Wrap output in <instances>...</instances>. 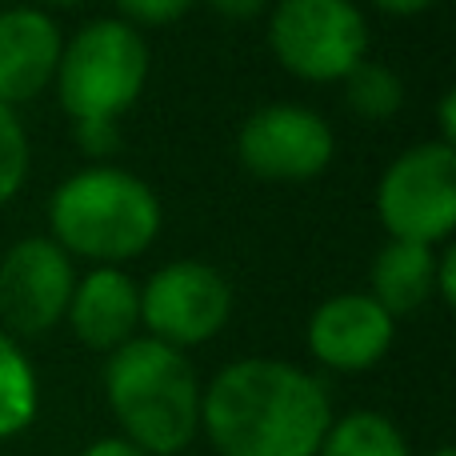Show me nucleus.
Wrapping results in <instances>:
<instances>
[{"mask_svg": "<svg viewBox=\"0 0 456 456\" xmlns=\"http://www.w3.org/2000/svg\"><path fill=\"white\" fill-rule=\"evenodd\" d=\"M372 300L388 316H409L436 297V248L388 240L372 260Z\"/></svg>", "mask_w": 456, "mask_h": 456, "instance_id": "obj_13", "label": "nucleus"}, {"mask_svg": "<svg viewBox=\"0 0 456 456\" xmlns=\"http://www.w3.org/2000/svg\"><path fill=\"white\" fill-rule=\"evenodd\" d=\"M436 297H441V305H456V252L452 248L436 252Z\"/></svg>", "mask_w": 456, "mask_h": 456, "instance_id": "obj_21", "label": "nucleus"}, {"mask_svg": "<svg viewBox=\"0 0 456 456\" xmlns=\"http://www.w3.org/2000/svg\"><path fill=\"white\" fill-rule=\"evenodd\" d=\"M377 216L388 240H409L436 248L456 228V149L425 141L404 149L380 173Z\"/></svg>", "mask_w": 456, "mask_h": 456, "instance_id": "obj_6", "label": "nucleus"}, {"mask_svg": "<svg viewBox=\"0 0 456 456\" xmlns=\"http://www.w3.org/2000/svg\"><path fill=\"white\" fill-rule=\"evenodd\" d=\"M149 80V45L125 20H88L64 40L56 61V101L72 125L120 120Z\"/></svg>", "mask_w": 456, "mask_h": 456, "instance_id": "obj_4", "label": "nucleus"}, {"mask_svg": "<svg viewBox=\"0 0 456 456\" xmlns=\"http://www.w3.org/2000/svg\"><path fill=\"white\" fill-rule=\"evenodd\" d=\"M77 273L72 256L48 236H24L0 260V321L8 337H40L69 313Z\"/></svg>", "mask_w": 456, "mask_h": 456, "instance_id": "obj_9", "label": "nucleus"}, {"mask_svg": "<svg viewBox=\"0 0 456 456\" xmlns=\"http://www.w3.org/2000/svg\"><path fill=\"white\" fill-rule=\"evenodd\" d=\"M61 48V28L40 4L0 8V104L16 109L45 93L56 77Z\"/></svg>", "mask_w": 456, "mask_h": 456, "instance_id": "obj_11", "label": "nucleus"}, {"mask_svg": "<svg viewBox=\"0 0 456 456\" xmlns=\"http://www.w3.org/2000/svg\"><path fill=\"white\" fill-rule=\"evenodd\" d=\"M160 200L136 173L93 165L64 176L48 200V228L72 260L120 268L152 248L160 236Z\"/></svg>", "mask_w": 456, "mask_h": 456, "instance_id": "obj_3", "label": "nucleus"}, {"mask_svg": "<svg viewBox=\"0 0 456 456\" xmlns=\"http://www.w3.org/2000/svg\"><path fill=\"white\" fill-rule=\"evenodd\" d=\"M436 120H441V141L456 149V96L444 93L441 96V109H436Z\"/></svg>", "mask_w": 456, "mask_h": 456, "instance_id": "obj_23", "label": "nucleus"}, {"mask_svg": "<svg viewBox=\"0 0 456 456\" xmlns=\"http://www.w3.org/2000/svg\"><path fill=\"white\" fill-rule=\"evenodd\" d=\"M428 456H456V452L449 449V444H441V449H433V452H428Z\"/></svg>", "mask_w": 456, "mask_h": 456, "instance_id": "obj_25", "label": "nucleus"}, {"mask_svg": "<svg viewBox=\"0 0 456 456\" xmlns=\"http://www.w3.org/2000/svg\"><path fill=\"white\" fill-rule=\"evenodd\" d=\"M268 48L297 80L329 85L369 56V20L356 0H276L268 12Z\"/></svg>", "mask_w": 456, "mask_h": 456, "instance_id": "obj_5", "label": "nucleus"}, {"mask_svg": "<svg viewBox=\"0 0 456 456\" xmlns=\"http://www.w3.org/2000/svg\"><path fill=\"white\" fill-rule=\"evenodd\" d=\"M197 0H117L120 20L141 28H165V24H176L192 12Z\"/></svg>", "mask_w": 456, "mask_h": 456, "instance_id": "obj_18", "label": "nucleus"}, {"mask_svg": "<svg viewBox=\"0 0 456 456\" xmlns=\"http://www.w3.org/2000/svg\"><path fill=\"white\" fill-rule=\"evenodd\" d=\"M268 4H273V0H208V8H213L216 16H224V20H232V24L256 20V16H265Z\"/></svg>", "mask_w": 456, "mask_h": 456, "instance_id": "obj_20", "label": "nucleus"}, {"mask_svg": "<svg viewBox=\"0 0 456 456\" xmlns=\"http://www.w3.org/2000/svg\"><path fill=\"white\" fill-rule=\"evenodd\" d=\"M56 4H77V0H56Z\"/></svg>", "mask_w": 456, "mask_h": 456, "instance_id": "obj_26", "label": "nucleus"}, {"mask_svg": "<svg viewBox=\"0 0 456 456\" xmlns=\"http://www.w3.org/2000/svg\"><path fill=\"white\" fill-rule=\"evenodd\" d=\"M316 456H412V449L401 428L393 425V417L356 409L348 417H332Z\"/></svg>", "mask_w": 456, "mask_h": 456, "instance_id": "obj_15", "label": "nucleus"}, {"mask_svg": "<svg viewBox=\"0 0 456 456\" xmlns=\"http://www.w3.org/2000/svg\"><path fill=\"white\" fill-rule=\"evenodd\" d=\"M28 181V133L16 109L0 104V205L16 197Z\"/></svg>", "mask_w": 456, "mask_h": 456, "instance_id": "obj_17", "label": "nucleus"}, {"mask_svg": "<svg viewBox=\"0 0 456 456\" xmlns=\"http://www.w3.org/2000/svg\"><path fill=\"white\" fill-rule=\"evenodd\" d=\"M345 104L361 120H388L404 109V80L388 64L361 61L345 77Z\"/></svg>", "mask_w": 456, "mask_h": 456, "instance_id": "obj_16", "label": "nucleus"}, {"mask_svg": "<svg viewBox=\"0 0 456 456\" xmlns=\"http://www.w3.org/2000/svg\"><path fill=\"white\" fill-rule=\"evenodd\" d=\"M40 409V380L16 337L0 332V441L28 433Z\"/></svg>", "mask_w": 456, "mask_h": 456, "instance_id": "obj_14", "label": "nucleus"}, {"mask_svg": "<svg viewBox=\"0 0 456 456\" xmlns=\"http://www.w3.org/2000/svg\"><path fill=\"white\" fill-rule=\"evenodd\" d=\"M232 316V284L205 260H173L141 289V324L168 348L208 345Z\"/></svg>", "mask_w": 456, "mask_h": 456, "instance_id": "obj_7", "label": "nucleus"}, {"mask_svg": "<svg viewBox=\"0 0 456 456\" xmlns=\"http://www.w3.org/2000/svg\"><path fill=\"white\" fill-rule=\"evenodd\" d=\"M372 4L385 16H417V12H425V8H433L436 0H372Z\"/></svg>", "mask_w": 456, "mask_h": 456, "instance_id": "obj_24", "label": "nucleus"}, {"mask_svg": "<svg viewBox=\"0 0 456 456\" xmlns=\"http://www.w3.org/2000/svg\"><path fill=\"white\" fill-rule=\"evenodd\" d=\"M329 425L324 380L276 356L232 361L200 388V433L221 456H316Z\"/></svg>", "mask_w": 456, "mask_h": 456, "instance_id": "obj_1", "label": "nucleus"}, {"mask_svg": "<svg viewBox=\"0 0 456 456\" xmlns=\"http://www.w3.org/2000/svg\"><path fill=\"white\" fill-rule=\"evenodd\" d=\"M80 456H149V452H141L136 444L120 441V436H101V441H93Z\"/></svg>", "mask_w": 456, "mask_h": 456, "instance_id": "obj_22", "label": "nucleus"}, {"mask_svg": "<svg viewBox=\"0 0 456 456\" xmlns=\"http://www.w3.org/2000/svg\"><path fill=\"white\" fill-rule=\"evenodd\" d=\"M72 136L93 160H109L112 152H120V120H80L72 125Z\"/></svg>", "mask_w": 456, "mask_h": 456, "instance_id": "obj_19", "label": "nucleus"}, {"mask_svg": "<svg viewBox=\"0 0 456 456\" xmlns=\"http://www.w3.org/2000/svg\"><path fill=\"white\" fill-rule=\"evenodd\" d=\"M64 321L80 345L109 356L141 329V289L125 268H93L77 276Z\"/></svg>", "mask_w": 456, "mask_h": 456, "instance_id": "obj_12", "label": "nucleus"}, {"mask_svg": "<svg viewBox=\"0 0 456 456\" xmlns=\"http://www.w3.org/2000/svg\"><path fill=\"white\" fill-rule=\"evenodd\" d=\"M236 157L256 181L305 184L337 157V136L321 112L305 104H265L236 133Z\"/></svg>", "mask_w": 456, "mask_h": 456, "instance_id": "obj_8", "label": "nucleus"}, {"mask_svg": "<svg viewBox=\"0 0 456 456\" xmlns=\"http://www.w3.org/2000/svg\"><path fill=\"white\" fill-rule=\"evenodd\" d=\"M396 321L369 292H337L308 316L305 345L313 361L329 372H369L388 356Z\"/></svg>", "mask_w": 456, "mask_h": 456, "instance_id": "obj_10", "label": "nucleus"}, {"mask_svg": "<svg viewBox=\"0 0 456 456\" xmlns=\"http://www.w3.org/2000/svg\"><path fill=\"white\" fill-rule=\"evenodd\" d=\"M104 401L120 441L149 456L184 452L200 433V380L181 348L133 337L104 361Z\"/></svg>", "mask_w": 456, "mask_h": 456, "instance_id": "obj_2", "label": "nucleus"}]
</instances>
